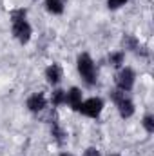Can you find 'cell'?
<instances>
[{"label": "cell", "mask_w": 154, "mask_h": 156, "mask_svg": "<svg viewBox=\"0 0 154 156\" xmlns=\"http://www.w3.org/2000/svg\"><path fill=\"white\" fill-rule=\"evenodd\" d=\"M26 15H27L26 9H13L9 13L13 35H15V38L18 40L20 44H27L31 40V26L27 24Z\"/></svg>", "instance_id": "obj_1"}, {"label": "cell", "mask_w": 154, "mask_h": 156, "mask_svg": "<svg viewBox=\"0 0 154 156\" xmlns=\"http://www.w3.org/2000/svg\"><path fill=\"white\" fill-rule=\"evenodd\" d=\"M78 73L89 87L96 83V66L87 53H82L78 56Z\"/></svg>", "instance_id": "obj_2"}, {"label": "cell", "mask_w": 154, "mask_h": 156, "mask_svg": "<svg viewBox=\"0 0 154 156\" xmlns=\"http://www.w3.org/2000/svg\"><path fill=\"white\" fill-rule=\"evenodd\" d=\"M111 100L116 104L118 113H120V116L121 118H131L132 115H134V104H132L131 98L125 96L123 91H120V89L111 91Z\"/></svg>", "instance_id": "obj_3"}, {"label": "cell", "mask_w": 154, "mask_h": 156, "mask_svg": "<svg viewBox=\"0 0 154 156\" xmlns=\"http://www.w3.org/2000/svg\"><path fill=\"white\" fill-rule=\"evenodd\" d=\"M102 109H103V100H102V98H89V100H85V102L80 104V109H78V111H80L83 116L98 118L100 113H102Z\"/></svg>", "instance_id": "obj_4"}, {"label": "cell", "mask_w": 154, "mask_h": 156, "mask_svg": "<svg viewBox=\"0 0 154 156\" xmlns=\"http://www.w3.org/2000/svg\"><path fill=\"white\" fill-rule=\"evenodd\" d=\"M134 85V71L131 67H123L118 75H116V87L123 93L131 91Z\"/></svg>", "instance_id": "obj_5"}, {"label": "cell", "mask_w": 154, "mask_h": 156, "mask_svg": "<svg viewBox=\"0 0 154 156\" xmlns=\"http://www.w3.org/2000/svg\"><path fill=\"white\" fill-rule=\"evenodd\" d=\"M45 96L42 94V93H35V94H31L29 98H27V109L31 111V113H40V111H44L45 109Z\"/></svg>", "instance_id": "obj_6"}, {"label": "cell", "mask_w": 154, "mask_h": 156, "mask_svg": "<svg viewBox=\"0 0 154 156\" xmlns=\"http://www.w3.org/2000/svg\"><path fill=\"white\" fill-rule=\"evenodd\" d=\"M51 134H53V138H54V142H56L58 145H64V144L67 142V133L60 127V123H58L56 118L51 122Z\"/></svg>", "instance_id": "obj_7"}, {"label": "cell", "mask_w": 154, "mask_h": 156, "mask_svg": "<svg viewBox=\"0 0 154 156\" xmlns=\"http://www.w3.org/2000/svg\"><path fill=\"white\" fill-rule=\"evenodd\" d=\"M45 78H47V82H49L51 85H56V83L60 82V78H62V67H60L58 64L49 66V67L45 69Z\"/></svg>", "instance_id": "obj_8"}, {"label": "cell", "mask_w": 154, "mask_h": 156, "mask_svg": "<svg viewBox=\"0 0 154 156\" xmlns=\"http://www.w3.org/2000/svg\"><path fill=\"white\" fill-rule=\"evenodd\" d=\"M65 104H69L75 111L80 109V104H82V91L78 89V87H73L69 93H67V102Z\"/></svg>", "instance_id": "obj_9"}, {"label": "cell", "mask_w": 154, "mask_h": 156, "mask_svg": "<svg viewBox=\"0 0 154 156\" xmlns=\"http://www.w3.org/2000/svg\"><path fill=\"white\" fill-rule=\"evenodd\" d=\"M65 7V0H45V9L51 15H62Z\"/></svg>", "instance_id": "obj_10"}, {"label": "cell", "mask_w": 154, "mask_h": 156, "mask_svg": "<svg viewBox=\"0 0 154 156\" xmlns=\"http://www.w3.org/2000/svg\"><path fill=\"white\" fill-rule=\"evenodd\" d=\"M123 45H125V49H132V51H136V53L147 55V51H143V47L138 44V40L134 38V37H131V35H125V37H123Z\"/></svg>", "instance_id": "obj_11"}, {"label": "cell", "mask_w": 154, "mask_h": 156, "mask_svg": "<svg viewBox=\"0 0 154 156\" xmlns=\"http://www.w3.org/2000/svg\"><path fill=\"white\" fill-rule=\"evenodd\" d=\"M51 102H53V105H54V107H58V105L65 104V102H67V93H65V91H62V89L53 91V94H51Z\"/></svg>", "instance_id": "obj_12"}, {"label": "cell", "mask_w": 154, "mask_h": 156, "mask_svg": "<svg viewBox=\"0 0 154 156\" xmlns=\"http://www.w3.org/2000/svg\"><path fill=\"white\" fill-rule=\"evenodd\" d=\"M123 60H125V53L123 51H116V53H111L109 55V64L113 67H120L123 64Z\"/></svg>", "instance_id": "obj_13"}, {"label": "cell", "mask_w": 154, "mask_h": 156, "mask_svg": "<svg viewBox=\"0 0 154 156\" xmlns=\"http://www.w3.org/2000/svg\"><path fill=\"white\" fill-rule=\"evenodd\" d=\"M143 127H145L147 133H154V118L151 115H147V116L143 118Z\"/></svg>", "instance_id": "obj_14"}, {"label": "cell", "mask_w": 154, "mask_h": 156, "mask_svg": "<svg viewBox=\"0 0 154 156\" xmlns=\"http://www.w3.org/2000/svg\"><path fill=\"white\" fill-rule=\"evenodd\" d=\"M129 0H107V5L111 7V9H118V7H121L123 4H127Z\"/></svg>", "instance_id": "obj_15"}, {"label": "cell", "mask_w": 154, "mask_h": 156, "mask_svg": "<svg viewBox=\"0 0 154 156\" xmlns=\"http://www.w3.org/2000/svg\"><path fill=\"white\" fill-rule=\"evenodd\" d=\"M83 156H100V153H98V151H96L94 147H89V149H87V151L83 153Z\"/></svg>", "instance_id": "obj_16"}, {"label": "cell", "mask_w": 154, "mask_h": 156, "mask_svg": "<svg viewBox=\"0 0 154 156\" xmlns=\"http://www.w3.org/2000/svg\"><path fill=\"white\" fill-rule=\"evenodd\" d=\"M60 156H73V154H71V153H62Z\"/></svg>", "instance_id": "obj_17"}, {"label": "cell", "mask_w": 154, "mask_h": 156, "mask_svg": "<svg viewBox=\"0 0 154 156\" xmlns=\"http://www.w3.org/2000/svg\"><path fill=\"white\" fill-rule=\"evenodd\" d=\"M111 156H118V154H111Z\"/></svg>", "instance_id": "obj_18"}]
</instances>
